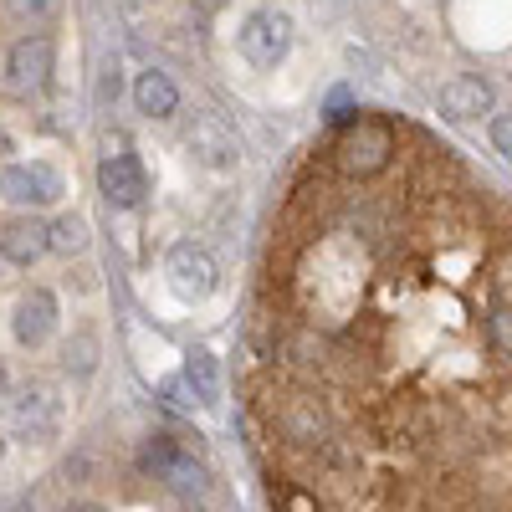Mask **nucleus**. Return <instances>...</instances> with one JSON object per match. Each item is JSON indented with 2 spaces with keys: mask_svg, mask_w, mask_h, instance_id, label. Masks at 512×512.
Wrapping results in <instances>:
<instances>
[{
  "mask_svg": "<svg viewBox=\"0 0 512 512\" xmlns=\"http://www.w3.org/2000/svg\"><path fill=\"white\" fill-rule=\"evenodd\" d=\"M333 169L344 175L349 185H369L379 175H390V164L400 154V123L384 118V113H354L344 128L333 134Z\"/></svg>",
  "mask_w": 512,
  "mask_h": 512,
  "instance_id": "nucleus-1",
  "label": "nucleus"
},
{
  "mask_svg": "<svg viewBox=\"0 0 512 512\" xmlns=\"http://www.w3.org/2000/svg\"><path fill=\"white\" fill-rule=\"evenodd\" d=\"M139 466H144L154 482H164L169 492H180V497H190V502L205 497V487H210L205 461H195V451L180 446L175 436H149L144 451H139Z\"/></svg>",
  "mask_w": 512,
  "mask_h": 512,
  "instance_id": "nucleus-2",
  "label": "nucleus"
},
{
  "mask_svg": "<svg viewBox=\"0 0 512 512\" xmlns=\"http://www.w3.org/2000/svg\"><path fill=\"white\" fill-rule=\"evenodd\" d=\"M236 47H241V57H246L256 72H277V67L287 62V52H292V16L277 11V6L251 11V16L241 21V31H236Z\"/></svg>",
  "mask_w": 512,
  "mask_h": 512,
  "instance_id": "nucleus-3",
  "label": "nucleus"
},
{
  "mask_svg": "<svg viewBox=\"0 0 512 512\" xmlns=\"http://www.w3.org/2000/svg\"><path fill=\"white\" fill-rule=\"evenodd\" d=\"M98 195L113 210H139L149 195V175H144V159L128 149V139H108V154L98 159Z\"/></svg>",
  "mask_w": 512,
  "mask_h": 512,
  "instance_id": "nucleus-4",
  "label": "nucleus"
},
{
  "mask_svg": "<svg viewBox=\"0 0 512 512\" xmlns=\"http://www.w3.org/2000/svg\"><path fill=\"white\" fill-rule=\"evenodd\" d=\"M185 149L205 169H236L241 164V139L221 113H195L190 128H185Z\"/></svg>",
  "mask_w": 512,
  "mask_h": 512,
  "instance_id": "nucleus-5",
  "label": "nucleus"
},
{
  "mask_svg": "<svg viewBox=\"0 0 512 512\" xmlns=\"http://www.w3.org/2000/svg\"><path fill=\"white\" fill-rule=\"evenodd\" d=\"M164 277H169V287H175V297H185V303H205V297L216 292V282H221L216 256H210L205 246H195V241H180L175 251H169Z\"/></svg>",
  "mask_w": 512,
  "mask_h": 512,
  "instance_id": "nucleus-6",
  "label": "nucleus"
},
{
  "mask_svg": "<svg viewBox=\"0 0 512 512\" xmlns=\"http://www.w3.org/2000/svg\"><path fill=\"white\" fill-rule=\"evenodd\" d=\"M497 108V88L477 72H461V77H446L441 93H436V113L446 123H477Z\"/></svg>",
  "mask_w": 512,
  "mask_h": 512,
  "instance_id": "nucleus-7",
  "label": "nucleus"
},
{
  "mask_svg": "<svg viewBox=\"0 0 512 512\" xmlns=\"http://www.w3.org/2000/svg\"><path fill=\"white\" fill-rule=\"evenodd\" d=\"M52 67H57V47H52V36H47V31L21 36L16 47L6 52V77H11V88H16V93L47 88V82H52Z\"/></svg>",
  "mask_w": 512,
  "mask_h": 512,
  "instance_id": "nucleus-8",
  "label": "nucleus"
},
{
  "mask_svg": "<svg viewBox=\"0 0 512 512\" xmlns=\"http://www.w3.org/2000/svg\"><path fill=\"white\" fill-rule=\"evenodd\" d=\"M62 175L52 164H11V169H0V200L6 205H26V210H36V205H52V200H62Z\"/></svg>",
  "mask_w": 512,
  "mask_h": 512,
  "instance_id": "nucleus-9",
  "label": "nucleus"
},
{
  "mask_svg": "<svg viewBox=\"0 0 512 512\" xmlns=\"http://www.w3.org/2000/svg\"><path fill=\"white\" fill-rule=\"evenodd\" d=\"M11 425H16L21 441H52L57 425H62L57 395L47 390V384H26V390L16 395V405H11Z\"/></svg>",
  "mask_w": 512,
  "mask_h": 512,
  "instance_id": "nucleus-10",
  "label": "nucleus"
},
{
  "mask_svg": "<svg viewBox=\"0 0 512 512\" xmlns=\"http://www.w3.org/2000/svg\"><path fill=\"white\" fill-rule=\"evenodd\" d=\"M57 328V292L52 287H31L16 297V313H11V333L21 349H41Z\"/></svg>",
  "mask_w": 512,
  "mask_h": 512,
  "instance_id": "nucleus-11",
  "label": "nucleus"
},
{
  "mask_svg": "<svg viewBox=\"0 0 512 512\" xmlns=\"http://www.w3.org/2000/svg\"><path fill=\"white\" fill-rule=\"evenodd\" d=\"M47 251H52V226L36 221V216H21V221H11L6 231H0V256H6L11 267H31Z\"/></svg>",
  "mask_w": 512,
  "mask_h": 512,
  "instance_id": "nucleus-12",
  "label": "nucleus"
},
{
  "mask_svg": "<svg viewBox=\"0 0 512 512\" xmlns=\"http://www.w3.org/2000/svg\"><path fill=\"white\" fill-rule=\"evenodd\" d=\"M134 108H139L144 118H175V113H180V88H175V77L159 72V67L139 72V77H134Z\"/></svg>",
  "mask_w": 512,
  "mask_h": 512,
  "instance_id": "nucleus-13",
  "label": "nucleus"
},
{
  "mask_svg": "<svg viewBox=\"0 0 512 512\" xmlns=\"http://www.w3.org/2000/svg\"><path fill=\"white\" fill-rule=\"evenodd\" d=\"M180 374L190 379V390H195L200 405H210V400L221 395V364H216V354H210V349H190Z\"/></svg>",
  "mask_w": 512,
  "mask_h": 512,
  "instance_id": "nucleus-14",
  "label": "nucleus"
},
{
  "mask_svg": "<svg viewBox=\"0 0 512 512\" xmlns=\"http://www.w3.org/2000/svg\"><path fill=\"white\" fill-rule=\"evenodd\" d=\"M482 333H487V349L512 364V297H492L482 313Z\"/></svg>",
  "mask_w": 512,
  "mask_h": 512,
  "instance_id": "nucleus-15",
  "label": "nucleus"
},
{
  "mask_svg": "<svg viewBox=\"0 0 512 512\" xmlns=\"http://www.w3.org/2000/svg\"><path fill=\"white\" fill-rule=\"evenodd\" d=\"M62 359H67V374H93V369H98V333L77 328V333L67 338Z\"/></svg>",
  "mask_w": 512,
  "mask_h": 512,
  "instance_id": "nucleus-16",
  "label": "nucleus"
},
{
  "mask_svg": "<svg viewBox=\"0 0 512 512\" xmlns=\"http://www.w3.org/2000/svg\"><path fill=\"white\" fill-rule=\"evenodd\" d=\"M82 246H88V221H82V216H57L52 221V251L57 256H72Z\"/></svg>",
  "mask_w": 512,
  "mask_h": 512,
  "instance_id": "nucleus-17",
  "label": "nucleus"
},
{
  "mask_svg": "<svg viewBox=\"0 0 512 512\" xmlns=\"http://www.w3.org/2000/svg\"><path fill=\"white\" fill-rule=\"evenodd\" d=\"M159 400L169 405V410H175V415H190L200 400H195V390H190V379L185 374H175V379H164L159 384Z\"/></svg>",
  "mask_w": 512,
  "mask_h": 512,
  "instance_id": "nucleus-18",
  "label": "nucleus"
},
{
  "mask_svg": "<svg viewBox=\"0 0 512 512\" xmlns=\"http://www.w3.org/2000/svg\"><path fill=\"white\" fill-rule=\"evenodd\" d=\"M6 11H11L16 21H31V26H41V21H52V16L62 11V0H6Z\"/></svg>",
  "mask_w": 512,
  "mask_h": 512,
  "instance_id": "nucleus-19",
  "label": "nucleus"
},
{
  "mask_svg": "<svg viewBox=\"0 0 512 512\" xmlns=\"http://www.w3.org/2000/svg\"><path fill=\"white\" fill-rule=\"evenodd\" d=\"M354 113H359V103H354V93H349V88H333V93H328V108H323V118H328L333 128H344Z\"/></svg>",
  "mask_w": 512,
  "mask_h": 512,
  "instance_id": "nucleus-20",
  "label": "nucleus"
},
{
  "mask_svg": "<svg viewBox=\"0 0 512 512\" xmlns=\"http://www.w3.org/2000/svg\"><path fill=\"white\" fill-rule=\"evenodd\" d=\"M487 134H492V149L512 164V113H497V118L487 123Z\"/></svg>",
  "mask_w": 512,
  "mask_h": 512,
  "instance_id": "nucleus-21",
  "label": "nucleus"
},
{
  "mask_svg": "<svg viewBox=\"0 0 512 512\" xmlns=\"http://www.w3.org/2000/svg\"><path fill=\"white\" fill-rule=\"evenodd\" d=\"M118 93H123L118 67H103V77H98V103H118Z\"/></svg>",
  "mask_w": 512,
  "mask_h": 512,
  "instance_id": "nucleus-22",
  "label": "nucleus"
},
{
  "mask_svg": "<svg viewBox=\"0 0 512 512\" xmlns=\"http://www.w3.org/2000/svg\"><path fill=\"white\" fill-rule=\"evenodd\" d=\"M62 512H103L98 502H72V507H62Z\"/></svg>",
  "mask_w": 512,
  "mask_h": 512,
  "instance_id": "nucleus-23",
  "label": "nucleus"
},
{
  "mask_svg": "<svg viewBox=\"0 0 512 512\" xmlns=\"http://www.w3.org/2000/svg\"><path fill=\"white\" fill-rule=\"evenodd\" d=\"M6 384H11V379H6V359H0V395H6Z\"/></svg>",
  "mask_w": 512,
  "mask_h": 512,
  "instance_id": "nucleus-24",
  "label": "nucleus"
},
{
  "mask_svg": "<svg viewBox=\"0 0 512 512\" xmlns=\"http://www.w3.org/2000/svg\"><path fill=\"white\" fill-rule=\"evenodd\" d=\"M11 149V139H6V128H0V154H6Z\"/></svg>",
  "mask_w": 512,
  "mask_h": 512,
  "instance_id": "nucleus-25",
  "label": "nucleus"
},
{
  "mask_svg": "<svg viewBox=\"0 0 512 512\" xmlns=\"http://www.w3.org/2000/svg\"><path fill=\"white\" fill-rule=\"evenodd\" d=\"M180 512H210V507H200V502H195V507H180Z\"/></svg>",
  "mask_w": 512,
  "mask_h": 512,
  "instance_id": "nucleus-26",
  "label": "nucleus"
},
{
  "mask_svg": "<svg viewBox=\"0 0 512 512\" xmlns=\"http://www.w3.org/2000/svg\"><path fill=\"white\" fill-rule=\"evenodd\" d=\"M0 456H6V441H0Z\"/></svg>",
  "mask_w": 512,
  "mask_h": 512,
  "instance_id": "nucleus-27",
  "label": "nucleus"
}]
</instances>
